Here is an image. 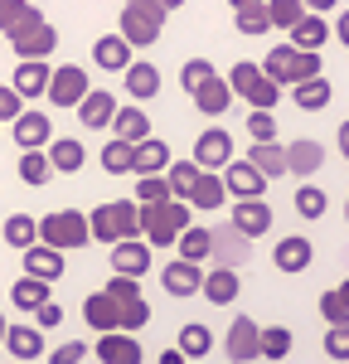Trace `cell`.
<instances>
[{"label": "cell", "instance_id": "1", "mask_svg": "<svg viewBox=\"0 0 349 364\" xmlns=\"http://www.w3.org/2000/svg\"><path fill=\"white\" fill-rule=\"evenodd\" d=\"M136 224H141L145 248H174V238L184 228H194V209L184 199H165V204H136Z\"/></svg>", "mask_w": 349, "mask_h": 364}, {"label": "cell", "instance_id": "2", "mask_svg": "<svg viewBox=\"0 0 349 364\" xmlns=\"http://www.w3.org/2000/svg\"><path fill=\"white\" fill-rule=\"evenodd\" d=\"M170 10H174V0H136V5H121V29H116V34H121L126 49L136 54V49H145V44L160 39Z\"/></svg>", "mask_w": 349, "mask_h": 364}, {"label": "cell", "instance_id": "3", "mask_svg": "<svg viewBox=\"0 0 349 364\" xmlns=\"http://www.w3.org/2000/svg\"><path fill=\"white\" fill-rule=\"evenodd\" d=\"M257 68L267 73L272 87L287 92V87H301V83H311V78H320V54H296L291 44H272Z\"/></svg>", "mask_w": 349, "mask_h": 364}, {"label": "cell", "instance_id": "4", "mask_svg": "<svg viewBox=\"0 0 349 364\" xmlns=\"http://www.w3.org/2000/svg\"><path fill=\"white\" fill-rule=\"evenodd\" d=\"M39 243L54 248V252H73V248H83V243H92V238H87V214H78V209L44 214V219H39Z\"/></svg>", "mask_w": 349, "mask_h": 364}, {"label": "cell", "instance_id": "5", "mask_svg": "<svg viewBox=\"0 0 349 364\" xmlns=\"http://www.w3.org/2000/svg\"><path fill=\"white\" fill-rule=\"evenodd\" d=\"M228 87H233V97H243L253 112H272L277 97H282V87H272V83H267V73H262L257 63H248V58L228 68Z\"/></svg>", "mask_w": 349, "mask_h": 364}, {"label": "cell", "instance_id": "6", "mask_svg": "<svg viewBox=\"0 0 349 364\" xmlns=\"http://www.w3.org/2000/svg\"><path fill=\"white\" fill-rule=\"evenodd\" d=\"M5 39H10V49L20 54V63H44V58L54 54V44H58V29L49 25V20H34V25L10 29Z\"/></svg>", "mask_w": 349, "mask_h": 364}, {"label": "cell", "instance_id": "7", "mask_svg": "<svg viewBox=\"0 0 349 364\" xmlns=\"http://www.w3.org/2000/svg\"><path fill=\"white\" fill-rule=\"evenodd\" d=\"M209 257H214L218 267L238 272V267L253 257V243H248V238H243L233 224H218V228H209Z\"/></svg>", "mask_w": 349, "mask_h": 364}, {"label": "cell", "instance_id": "8", "mask_svg": "<svg viewBox=\"0 0 349 364\" xmlns=\"http://www.w3.org/2000/svg\"><path fill=\"white\" fill-rule=\"evenodd\" d=\"M87 92H92V83H87V68H78V63H63V68H54L49 73V102L54 107H78Z\"/></svg>", "mask_w": 349, "mask_h": 364}, {"label": "cell", "instance_id": "9", "mask_svg": "<svg viewBox=\"0 0 349 364\" xmlns=\"http://www.w3.org/2000/svg\"><path fill=\"white\" fill-rule=\"evenodd\" d=\"M228 161H233V136L228 132H223V127L199 132V141H194V166H199L204 175H218Z\"/></svg>", "mask_w": 349, "mask_h": 364}, {"label": "cell", "instance_id": "10", "mask_svg": "<svg viewBox=\"0 0 349 364\" xmlns=\"http://www.w3.org/2000/svg\"><path fill=\"white\" fill-rule=\"evenodd\" d=\"M228 224L238 228L248 243H253V238H262V233L272 228V204H267V199H238V204H233V219H228Z\"/></svg>", "mask_w": 349, "mask_h": 364}, {"label": "cell", "instance_id": "11", "mask_svg": "<svg viewBox=\"0 0 349 364\" xmlns=\"http://www.w3.org/2000/svg\"><path fill=\"white\" fill-rule=\"evenodd\" d=\"M10 127H15V146H20V151H44V146L54 141V122L44 112H20Z\"/></svg>", "mask_w": 349, "mask_h": 364}, {"label": "cell", "instance_id": "12", "mask_svg": "<svg viewBox=\"0 0 349 364\" xmlns=\"http://www.w3.org/2000/svg\"><path fill=\"white\" fill-rule=\"evenodd\" d=\"M257 321L253 316H233V326H228V340H223V350H228V360L238 364H248V360H257Z\"/></svg>", "mask_w": 349, "mask_h": 364}, {"label": "cell", "instance_id": "13", "mask_svg": "<svg viewBox=\"0 0 349 364\" xmlns=\"http://www.w3.org/2000/svg\"><path fill=\"white\" fill-rule=\"evenodd\" d=\"M311 257H316V248H311V238H301V233H291V238H282V243H277V252H272L277 272H287V277H296V272H306V267H311Z\"/></svg>", "mask_w": 349, "mask_h": 364}, {"label": "cell", "instance_id": "14", "mask_svg": "<svg viewBox=\"0 0 349 364\" xmlns=\"http://www.w3.org/2000/svg\"><path fill=\"white\" fill-rule=\"evenodd\" d=\"M223 190H228L233 199H262L267 180H262L248 161H228V166H223Z\"/></svg>", "mask_w": 349, "mask_h": 364}, {"label": "cell", "instance_id": "15", "mask_svg": "<svg viewBox=\"0 0 349 364\" xmlns=\"http://www.w3.org/2000/svg\"><path fill=\"white\" fill-rule=\"evenodd\" d=\"M92 63H97L102 73H126V68L136 63V54L126 49V39H121V34H102V39L92 44Z\"/></svg>", "mask_w": 349, "mask_h": 364}, {"label": "cell", "instance_id": "16", "mask_svg": "<svg viewBox=\"0 0 349 364\" xmlns=\"http://www.w3.org/2000/svg\"><path fill=\"white\" fill-rule=\"evenodd\" d=\"M325 39H330V20H325V15H311V10L291 29V49H296V54H320Z\"/></svg>", "mask_w": 349, "mask_h": 364}, {"label": "cell", "instance_id": "17", "mask_svg": "<svg viewBox=\"0 0 349 364\" xmlns=\"http://www.w3.org/2000/svg\"><path fill=\"white\" fill-rule=\"evenodd\" d=\"M112 272L141 282L145 272H150V248H145V243H112Z\"/></svg>", "mask_w": 349, "mask_h": 364}, {"label": "cell", "instance_id": "18", "mask_svg": "<svg viewBox=\"0 0 349 364\" xmlns=\"http://www.w3.org/2000/svg\"><path fill=\"white\" fill-rule=\"evenodd\" d=\"M112 117H116V97L107 92V87H92L83 102H78V122H83V127H92V132L112 127Z\"/></svg>", "mask_w": 349, "mask_h": 364}, {"label": "cell", "instance_id": "19", "mask_svg": "<svg viewBox=\"0 0 349 364\" xmlns=\"http://www.w3.org/2000/svg\"><path fill=\"white\" fill-rule=\"evenodd\" d=\"M325 166V146L320 141H311V136H301V141H291L287 146V175H316V170Z\"/></svg>", "mask_w": 349, "mask_h": 364}, {"label": "cell", "instance_id": "20", "mask_svg": "<svg viewBox=\"0 0 349 364\" xmlns=\"http://www.w3.org/2000/svg\"><path fill=\"white\" fill-rule=\"evenodd\" d=\"M97 360H102V364H141V340L121 336V331L97 336Z\"/></svg>", "mask_w": 349, "mask_h": 364}, {"label": "cell", "instance_id": "21", "mask_svg": "<svg viewBox=\"0 0 349 364\" xmlns=\"http://www.w3.org/2000/svg\"><path fill=\"white\" fill-rule=\"evenodd\" d=\"M238 291H243V282H238V272H228V267H214V272H204V282H199V296H209L214 306H233Z\"/></svg>", "mask_w": 349, "mask_h": 364}, {"label": "cell", "instance_id": "22", "mask_svg": "<svg viewBox=\"0 0 349 364\" xmlns=\"http://www.w3.org/2000/svg\"><path fill=\"white\" fill-rule=\"evenodd\" d=\"M165 170H170V146H165V141L160 136H150V141H141V146H136V156H131V175H165Z\"/></svg>", "mask_w": 349, "mask_h": 364}, {"label": "cell", "instance_id": "23", "mask_svg": "<svg viewBox=\"0 0 349 364\" xmlns=\"http://www.w3.org/2000/svg\"><path fill=\"white\" fill-rule=\"evenodd\" d=\"M194 107H199V117H209V122H214V117H223V112L233 107V87H228V78H218V73H214V78H209V83L194 92Z\"/></svg>", "mask_w": 349, "mask_h": 364}, {"label": "cell", "instance_id": "24", "mask_svg": "<svg viewBox=\"0 0 349 364\" xmlns=\"http://www.w3.org/2000/svg\"><path fill=\"white\" fill-rule=\"evenodd\" d=\"M25 277H34V282H49V287H54V282L63 277V252L44 248V243H34V248L25 252Z\"/></svg>", "mask_w": 349, "mask_h": 364}, {"label": "cell", "instance_id": "25", "mask_svg": "<svg viewBox=\"0 0 349 364\" xmlns=\"http://www.w3.org/2000/svg\"><path fill=\"white\" fill-rule=\"evenodd\" d=\"M44 156H49V166L63 170V175L83 170V161H87V151H83V141H78V136H54L49 146H44Z\"/></svg>", "mask_w": 349, "mask_h": 364}, {"label": "cell", "instance_id": "26", "mask_svg": "<svg viewBox=\"0 0 349 364\" xmlns=\"http://www.w3.org/2000/svg\"><path fill=\"white\" fill-rule=\"evenodd\" d=\"M248 166L257 170L262 180H277V175H287V146L282 141H262L248 151Z\"/></svg>", "mask_w": 349, "mask_h": 364}, {"label": "cell", "instance_id": "27", "mask_svg": "<svg viewBox=\"0 0 349 364\" xmlns=\"http://www.w3.org/2000/svg\"><path fill=\"white\" fill-rule=\"evenodd\" d=\"M49 63H20L15 68V78H10V87H15V97L25 102V97H44L49 92Z\"/></svg>", "mask_w": 349, "mask_h": 364}, {"label": "cell", "instance_id": "28", "mask_svg": "<svg viewBox=\"0 0 349 364\" xmlns=\"http://www.w3.org/2000/svg\"><path fill=\"white\" fill-rule=\"evenodd\" d=\"M165 291H170V296H179V301H184V296H199V282H204V272L199 267H194V262H179V257H174L170 267H165Z\"/></svg>", "mask_w": 349, "mask_h": 364}, {"label": "cell", "instance_id": "29", "mask_svg": "<svg viewBox=\"0 0 349 364\" xmlns=\"http://www.w3.org/2000/svg\"><path fill=\"white\" fill-rule=\"evenodd\" d=\"M112 127H116V141H126V146H141V141H150V117H145L141 107H116Z\"/></svg>", "mask_w": 349, "mask_h": 364}, {"label": "cell", "instance_id": "30", "mask_svg": "<svg viewBox=\"0 0 349 364\" xmlns=\"http://www.w3.org/2000/svg\"><path fill=\"white\" fill-rule=\"evenodd\" d=\"M121 78H126V92H131L136 102H145V97H155V92H160V68H155V63H145V58H136Z\"/></svg>", "mask_w": 349, "mask_h": 364}, {"label": "cell", "instance_id": "31", "mask_svg": "<svg viewBox=\"0 0 349 364\" xmlns=\"http://www.w3.org/2000/svg\"><path fill=\"white\" fill-rule=\"evenodd\" d=\"M83 321L92 326V331H97V336H112L116 321H121V306H112L102 291H92V296L83 301Z\"/></svg>", "mask_w": 349, "mask_h": 364}, {"label": "cell", "instance_id": "32", "mask_svg": "<svg viewBox=\"0 0 349 364\" xmlns=\"http://www.w3.org/2000/svg\"><path fill=\"white\" fill-rule=\"evenodd\" d=\"M5 350L15 355V360H39L44 355V331H34V326H10L5 331Z\"/></svg>", "mask_w": 349, "mask_h": 364}, {"label": "cell", "instance_id": "33", "mask_svg": "<svg viewBox=\"0 0 349 364\" xmlns=\"http://www.w3.org/2000/svg\"><path fill=\"white\" fill-rule=\"evenodd\" d=\"M116 224V243H141V224H136V199H107Z\"/></svg>", "mask_w": 349, "mask_h": 364}, {"label": "cell", "instance_id": "34", "mask_svg": "<svg viewBox=\"0 0 349 364\" xmlns=\"http://www.w3.org/2000/svg\"><path fill=\"white\" fill-rule=\"evenodd\" d=\"M223 199H228V190H223V175H199L184 204H189V209H218Z\"/></svg>", "mask_w": 349, "mask_h": 364}, {"label": "cell", "instance_id": "35", "mask_svg": "<svg viewBox=\"0 0 349 364\" xmlns=\"http://www.w3.org/2000/svg\"><path fill=\"white\" fill-rule=\"evenodd\" d=\"M0 233H5V243H10V248L29 252L34 243H39V219H29V214H10Z\"/></svg>", "mask_w": 349, "mask_h": 364}, {"label": "cell", "instance_id": "36", "mask_svg": "<svg viewBox=\"0 0 349 364\" xmlns=\"http://www.w3.org/2000/svg\"><path fill=\"white\" fill-rule=\"evenodd\" d=\"M10 301H15V306H20V311H29V316H34V311L44 306V301H54V296H49V282L20 277V282H15V287H10Z\"/></svg>", "mask_w": 349, "mask_h": 364}, {"label": "cell", "instance_id": "37", "mask_svg": "<svg viewBox=\"0 0 349 364\" xmlns=\"http://www.w3.org/2000/svg\"><path fill=\"white\" fill-rule=\"evenodd\" d=\"M233 25L243 29V34H267V29H272L267 5H262V0H238V5H233Z\"/></svg>", "mask_w": 349, "mask_h": 364}, {"label": "cell", "instance_id": "38", "mask_svg": "<svg viewBox=\"0 0 349 364\" xmlns=\"http://www.w3.org/2000/svg\"><path fill=\"white\" fill-rule=\"evenodd\" d=\"M287 355H291V331L287 326L257 331V360H287Z\"/></svg>", "mask_w": 349, "mask_h": 364}, {"label": "cell", "instance_id": "39", "mask_svg": "<svg viewBox=\"0 0 349 364\" xmlns=\"http://www.w3.org/2000/svg\"><path fill=\"white\" fill-rule=\"evenodd\" d=\"M204 170L194 166V161H170V170H165V185H170V199H189V190H194V180H199Z\"/></svg>", "mask_w": 349, "mask_h": 364}, {"label": "cell", "instance_id": "40", "mask_svg": "<svg viewBox=\"0 0 349 364\" xmlns=\"http://www.w3.org/2000/svg\"><path fill=\"white\" fill-rule=\"evenodd\" d=\"M330 92H335V87L325 83V73L311 78V83H301V87H291V97H296V107H301V112H320V107L330 102Z\"/></svg>", "mask_w": 349, "mask_h": 364}, {"label": "cell", "instance_id": "41", "mask_svg": "<svg viewBox=\"0 0 349 364\" xmlns=\"http://www.w3.org/2000/svg\"><path fill=\"white\" fill-rule=\"evenodd\" d=\"M34 20H44V10L39 5H25V0H0V29L10 34V29L20 25H34Z\"/></svg>", "mask_w": 349, "mask_h": 364}, {"label": "cell", "instance_id": "42", "mask_svg": "<svg viewBox=\"0 0 349 364\" xmlns=\"http://www.w3.org/2000/svg\"><path fill=\"white\" fill-rule=\"evenodd\" d=\"M174 243H179V262H194V267L209 262V228H184Z\"/></svg>", "mask_w": 349, "mask_h": 364}, {"label": "cell", "instance_id": "43", "mask_svg": "<svg viewBox=\"0 0 349 364\" xmlns=\"http://www.w3.org/2000/svg\"><path fill=\"white\" fill-rule=\"evenodd\" d=\"M174 350H179L184 360H194V355H209V350H214V331L194 321V326H184V331H179V345H174Z\"/></svg>", "mask_w": 349, "mask_h": 364}, {"label": "cell", "instance_id": "44", "mask_svg": "<svg viewBox=\"0 0 349 364\" xmlns=\"http://www.w3.org/2000/svg\"><path fill=\"white\" fill-rule=\"evenodd\" d=\"M49 175H54V166L44 151H20V180L25 185H49Z\"/></svg>", "mask_w": 349, "mask_h": 364}, {"label": "cell", "instance_id": "45", "mask_svg": "<svg viewBox=\"0 0 349 364\" xmlns=\"http://www.w3.org/2000/svg\"><path fill=\"white\" fill-rule=\"evenodd\" d=\"M131 156H136V146H126V141H107L102 146V170L107 175H131Z\"/></svg>", "mask_w": 349, "mask_h": 364}, {"label": "cell", "instance_id": "46", "mask_svg": "<svg viewBox=\"0 0 349 364\" xmlns=\"http://www.w3.org/2000/svg\"><path fill=\"white\" fill-rule=\"evenodd\" d=\"M325 209H330L325 190H316V185H301V190H296V214H301V219H325Z\"/></svg>", "mask_w": 349, "mask_h": 364}, {"label": "cell", "instance_id": "47", "mask_svg": "<svg viewBox=\"0 0 349 364\" xmlns=\"http://www.w3.org/2000/svg\"><path fill=\"white\" fill-rule=\"evenodd\" d=\"M87 238H92V243H116V224H112V209H107V204H97V209L87 214Z\"/></svg>", "mask_w": 349, "mask_h": 364}, {"label": "cell", "instance_id": "48", "mask_svg": "<svg viewBox=\"0 0 349 364\" xmlns=\"http://www.w3.org/2000/svg\"><path fill=\"white\" fill-rule=\"evenodd\" d=\"M301 15H306V5H296V0H267V20H272L277 29H287V34L296 29Z\"/></svg>", "mask_w": 349, "mask_h": 364}, {"label": "cell", "instance_id": "49", "mask_svg": "<svg viewBox=\"0 0 349 364\" xmlns=\"http://www.w3.org/2000/svg\"><path fill=\"white\" fill-rule=\"evenodd\" d=\"M209 78H214V63H209V58H189V63L179 68V87H184L189 97H194V92H199Z\"/></svg>", "mask_w": 349, "mask_h": 364}, {"label": "cell", "instance_id": "50", "mask_svg": "<svg viewBox=\"0 0 349 364\" xmlns=\"http://www.w3.org/2000/svg\"><path fill=\"white\" fill-rule=\"evenodd\" d=\"M102 296H107L112 306H131V301H141V282H131V277H112L107 287H102Z\"/></svg>", "mask_w": 349, "mask_h": 364}, {"label": "cell", "instance_id": "51", "mask_svg": "<svg viewBox=\"0 0 349 364\" xmlns=\"http://www.w3.org/2000/svg\"><path fill=\"white\" fill-rule=\"evenodd\" d=\"M145 321H150V306H145V296H141V301L121 306V321H116V331H121V336H136V331H145Z\"/></svg>", "mask_w": 349, "mask_h": 364}, {"label": "cell", "instance_id": "52", "mask_svg": "<svg viewBox=\"0 0 349 364\" xmlns=\"http://www.w3.org/2000/svg\"><path fill=\"white\" fill-rule=\"evenodd\" d=\"M136 199H141V204H165V199H170V185H165V175H145L141 185H136Z\"/></svg>", "mask_w": 349, "mask_h": 364}, {"label": "cell", "instance_id": "53", "mask_svg": "<svg viewBox=\"0 0 349 364\" xmlns=\"http://www.w3.org/2000/svg\"><path fill=\"white\" fill-rule=\"evenodd\" d=\"M248 132H253V146L277 141V117H272V112H248Z\"/></svg>", "mask_w": 349, "mask_h": 364}, {"label": "cell", "instance_id": "54", "mask_svg": "<svg viewBox=\"0 0 349 364\" xmlns=\"http://www.w3.org/2000/svg\"><path fill=\"white\" fill-rule=\"evenodd\" d=\"M78 360H87V345H83V340H63L58 350H49V364H78Z\"/></svg>", "mask_w": 349, "mask_h": 364}, {"label": "cell", "instance_id": "55", "mask_svg": "<svg viewBox=\"0 0 349 364\" xmlns=\"http://www.w3.org/2000/svg\"><path fill=\"white\" fill-rule=\"evenodd\" d=\"M325 355H330V360H349V326H330V336H325Z\"/></svg>", "mask_w": 349, "mask_h": 364}, {"label": "cell", "instance_id": "56", "mask_svg": "<svg viewBox=\"0 0 349 364\" xmlns=\"http://www.w3.org/2000/svg\"><path fill=\"white\" fill-rule=\"evenodd\" d=\"M320 316H325L330 326H349V311H345V301H340L335 291H325V296H320Z\"/></svg>", "mask_w": 349, "mask_h": 364}, {"label": "cell", "instance_id": "57", "mask_svg": "<svg viewBox=\"0 0 349 364\" xmlns=\"http://www.w3.org/2000/svg\"><path fill=\"white\" fill-rule=\"evenodd\" d=\"M58 321H63V306L58 301H44V306L34 311V331H54Z\"/></svg>", "mask_w": 349, "mask_h": 364}, {"label": "cell", "instance_id": "58", "mask_svg": "<svg viewBox=\"0 0 349 364\" xmlns=\"http://www.w3.org/2000/svg\"><path fill=\"white\" fill-rule=\"evenodd\" d=\"M20 112H25V102L15 97V87L5 83V87H0V122H15Z\"/></svg>", "mask_w": 349, "mask_h": 364}, {"label": "cell", "instance_id": "59", "mask_svg": "<svg viewBox=\"0 0 349 364\" xmlns=\"http://www.w3.org/2000/svg\"><path fill=\"white\" fill-rule=\"evenodd\" d=\"M335 39H340V44L349 49V5L340 10V15H335Z\"/></svg>", "mask_w": 349, "mask_h": 364}, {"label": "cell", "instance_id": "60", "mask_svg": "<svg viewBox=\"0 0 349 364\" xmlns=\"http://www.w3.org/2000/svg\"><path fill=\"white\" fill-rule=\"evenodd\" d=\"M335 141H340V156L349 161V122H340V136H335Z\"/></svg>", "mask_w": 349, "mask_h": 364}, {"label": "cell", "instance_id": "61", "mask_svg": "<svg viewBox=\"0 0 349 364\" xmlns=\"http://www.w3.org/2000/svg\"><path fill=\"white\" fill-rule=\"evenodd\" d=\"M160 364H184V355H179V350H165V355H160Z\"/></svg>", "mask_w": 349, "mask_h": 364}, {"label": "cell", "instance_id": "62", "mask_svg": "<svg viewBox=\"0 0 349 364\" xmlns=\"http://www.w3.org/2000/svg\"><path fill=\"white\" fill-rule=\"evenodd\" d=\"M335 296H340V301H345V311H349V277L340 282V291H335Z\"/></svg>", "mask_w": 349, "mask_h": 364}, {"label": "cell", "instance_id": "63", "mask_svg": "<svg viewBox=\"0 0 349 364\" xmlns=\"http://www.w3.org/2000/svg\"><path fill=\"white\" fill-rule=\"evenodd\" d=\"M5 331H10V326H5V316H0V345H5Z\"/></svg>", "mask_w": 349, "mask_h": 364}, {"label": "cell", "instance_id": "64", "mask_svg": "<svg viewBox=\"0 0 349 364\" xmlns=\"http://www.w3.org/2000/svg\"><path fill=\"white\" fill-rule=\"evenodd\" d=\"M345 219H349V199H345Z\"/></svg>", "mask_w": 349, "mask_h": 364}]
</instances>
